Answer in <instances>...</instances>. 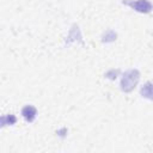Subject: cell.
Instances as JSON below:
<instances>
[{
    "label": "cell",
    "instance_id": "3",
    "mask_svg": "<svg viewBox=\"0 0 153 153\" xmlns=\"http://www.w3.org/2000/svg\"><path fill=\"white\" fill-rule=\"evenodd\" d=\"M22 114H23V116L25 117L26 121L32 122L33 118H35V116H36V109H35L33 106H31V105H27V106H25V108L23 109Z\"/></svg>",
    "mask_w": 153,
    "mask_h": 153
},
{
    "label": "cell",
    "instance_id": "4",
    "mask_svg": "<svg viewBox=\"0 0 153 153\" xmlns=\"http://www.w3.org/2000/svg\"><path fill=\"white\" fill-rule=\"evenodd\" d=\"M141 94L146 98H149L153 100V84L147 82L142 88H141Z\"/></svg>",
    "mask_w": 153,
    "mask_h": 153
},
{
    "label": "cell",
    "instance_id": "2",
    "mask_svg": "<svg viewBox=\"0 0 153 153\" xmlns=\"http://www.w3.org/2000/svg\"><path fill=\"white\" fill-rule=\"evenodd\" d=\"M124 4H127L128 6L133 7L134 10H136L137 12H143V13H148L152 10V5L149 1L147 0H136V1H123Z\"/></svg>",
    "mask_w": 153,
    "mask_h": 153
},
{
    "label": "cell",
    "instance_id": "1",
    "mask_svg": "<svg viewBox=\"0 0 153 153\" xmlns=\"http://www.w3.org/2000/svg\"><path fill=\"white\" fill-rule=\"evenodd\" d=\"M139 72L136 69H131V71H128L124 73L123 78H122V81H121V86H122V90L124 92H129L131 91L135 85L137 84L139 81Z\"/></svg>",
    "mask_w": 153,
    "mask_h": 153
}]
</instances>
